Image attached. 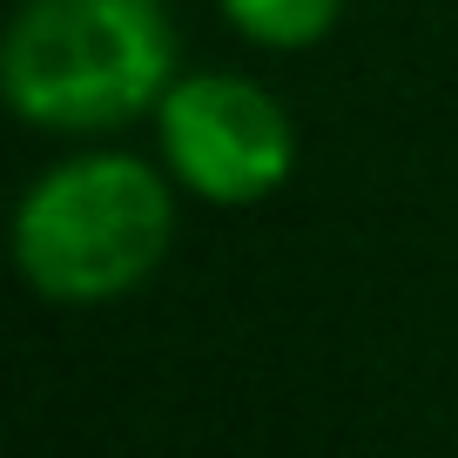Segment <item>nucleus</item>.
<instances>
[{
	"label": "nucleus",
	"instance_id": "obj_1",
	"mask_svg": "<svg viewBox=\"0 0 458 458\" xmlns=\"http://www.w3.org/2000/svg\"><path fill=\"white\" fill-rule=\"evenodd\" d=\"M182 74L162 0H21L0 34V95L41 135L101 142L156 122Z\"/></svg>",
	"mask_w": 458,
	"mask_h": 458
},
{
	"label": "nucleus",
	"instance_id": "obj_2",
	"mask_svg": "<svg viewBox=\"0 0 458 458\" xmlns=\"http://www.w3.org/2000/svg\"><path fill=\"white\" fill-rule=\"evenodd\" d=\"M169 169L129 148H74L14 202V270L61 310L135 297L175 250Z\"/></svg>",
	"mask_w": 458,
	"mask_h": 458
},
{
	"label": "nucleus",
	"instance_id": "obj_3",
	"mask_svg": "<svg viewBox=\"0 0 458 458\" xmlns=\"http://www.w3.org/2000/svg\"><path fill=\"white\" fill-rule=\"evenodd\" d=\"M156 162L209 209H257L297 175V122L257 74L182 68L156 108Z\"/></svg>",
	"mask_w": 458,
	"mask_h": 458
},
{
	"label": "nucleus",
	"instance_id": "obj_4",
	"mask_svg": "<svg viewBox=\"0 0 458 458\" xmlns=\"http://www.w3.org/2000/svg\"><path fill=\"white\" fill-rule=\"evenodd\" d=\"M216 14L263 55H303L344 21V0H216Z\"/></svg>",
	"mask_w": 458,
	"mask_h": 458
}]
</instances>
